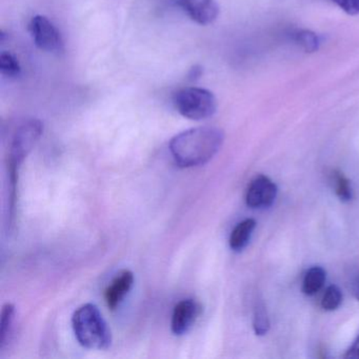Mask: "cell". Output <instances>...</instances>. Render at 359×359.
I'll return each instance as SVG.
<instances>
[{
	"mask_svg": "<svg viewBox=\"0 0 359 359\" xmlns=\"http://www.w3.org/2000/svg\"><path fill=\"white\" fill-rule=\"evenodd\" d=\"M224 140V133L219 128H193L174 136L169 149L180 167H201L217 154Z\"/></svg>",
	"mask_w": 359,
	"mask_h": 359,
	"instance_id": "6da1fadb",
	"label": "cell"
},
{
	"mask_svg": "<svg viewBox=\"0 0 359 359\" xmlns=\"http://www.w3.org/2000/svg\"><path fill=\"white\" fill-rule=\"evenodd\" d=\"M14 319H15V306L12 304H6L3 306L1 317H0V350H3L7 344L13 327Z\"/></svg>",
	"mask_w": 359,
	"mask_h": 359,
	"instance_id": "7c38bea8",
	"label": "cell"
},
{
	"mask_svg": "<svg viewBox=\"0 0 359 359\" xmlns=\"http://www.w3.org/2000/svg\"><path fill=\"white\" fill-rule=\"evenodd\" d=\"M350 15H358L359 0H330Z\"/></svg>",
	"mask_w": 359,
	"mask_h": 359,
	"instance_id": "ac0fdd59",
	"label": "cell"
},
{
	"mask_svg": "<svg viewBox=\"0 0 359 359\" xmlns=\"http://www.w3.org/2000/svg\"><path fill=\"white\" fill-rule=\"evenodd\" d=\"M0 72L10 79H18L22 75V67L13 54L10 52L0 54Z\"/></svg>",
	"mask_w": 359,
	"mask_h": 359,
	"instance_id": "4fadbf2b",
	"label": "cell"
},
{
	"mask_svg": "<svg viewBox=\"0 0 359 359\" xmlns=\"http://www.w3.org/2000/svg\"><path fill=\"white\" fill-rule=\"evenodd\" d=\"M173 104L182 116L191 121H205L217 110V100L211 91L203 88L180 89L173 96Z\"/></svg>",
	"mask_w": 359,
	"mask_h": 359,
	"instance_id": "277c9868",
	"label": "cell"
},
{
	"mask_svg": "<svg viewBox=\"0 0 359 359\" xmlns=\"http://www.w3.org/2000/svg\"><path fill=\"white\" fill-rule=\"evenodd\" d=\"M327 278V273L321 266H313L304 275L302 281V292L306 295L313 296L323 289Z\"/></svg>",
	"mask_w": 359,
	"mask_h": 359,
	"instance_id": "8fae6325",
	"label": "cell"
},
{
	"mask_svg": "<svg viewBox=\"0 0 359 359\" xmlns=\"http://www.w3.org/2000/svg\"><path fill=\"white\" fill-rule=\"evenodd\" d=\"M344 358L346 359H357L359 358V336L355 340L354 344L350 346Z\"/></svg>",
	"mask_w": 359,
	"mask_h": 359,
	"instance_id": "d6986e66",
	"label": "cell"
},
{
	"mask_svg": "<svg viewBox=\"0 0 359 359\" xmlns=\"http://www.w3.org/2000/svg\"><path fill=\"white\" fill-rule=\"evenodd\" d=\"M270 327V319H269L266 306L262 302H259V304H256L255 310H254V332H255L256 335L264 336L268 333Z\"/></svg>",
	"mask_w": 359,
	"mask_h": 359,
	"instance_id": "2e32d148",
	"label": "cell"
},
{
	"mask_svg": "<svg viewBox=\"0 0 359 359\" xmlns=\"http://www.w3.org/2000/svg\"><path fill=\"white\" fill-rule=\"evenodd\" d=\"M31 36L35 46L48 53L64 51V41L55 25L43 15H36L29 24Z\"/></svg>",
	"mask_w": 359,
	"mask_h": 359,
	"instance_id": "5b68a950",
	"label": "cell"
},
{
	"mask_svg": "<svg viewBox=\"0 0 359 359\" xmlns=\"http://www.w3.org/2000/svg\"><path fill=\"white\" fill-rule=\"evenodd\" d=\"M201 74H203V69H201V67L194 66L191 69L190 72H189L188 77L191 81H194L198 79L199 77L201 76Z\"/></svg>",
	"mask_w": 359,
	"mask_h": 359,
	"instance_id": "ffe728a7",
	"label": "cell"
},
{
	"mask_svg": "<svg viewBox=\"0 0 359 359\" xmlns=\"http://www.w3.org/2000/svg\"><path fill=\"white\" fill-rule=\"evenodd\" d=\"M172 3L201 26L213 24L219 16V6L216 0H172Z\"/></svg>",
	"mask_w": 359,
	"mask_h": 359,
	"instance_id": "8992f818",
	"label": "cell"
},
{
	"mask_svg": "<svg viewBox=\"0 0 359 359\" xmlns=\"http://www.w3.org/2000/svg\"><path fill=\"white\" fill-rule=\"evenodd\" d=\"M293 39L294 41L298 46H300L306 53H314L318 50L319 45H320V39H319L318 35L311 32V31H297L293 35Z\"/></svg>",
	"mask_w": 359,
	"mask_h": 359,
	"instance_id": "9a60e30c",
	"label": "cell"
},
{
	"mask_svg": "<svg viewBox=\"0 0 359 359\" xmlns=\"http://www.w3.org/2000/svg\"><path fill=\"white\" fill-rule=\"evenodd\" d=\"M278 189L276 184L264 175L252 180L245 193V203L252 209H266L274 203Z\"/></svg>",
	"mask_w": 359,
	"mask_h": 359,
	"instance_id": "52a82bcc",
	"label": "cell"
},
{
	"mask_svg": "<svg viewBox=\"0 0 359 359\" xmlns=\"http://www.w3.org/2000/svg\"><path fill=\"white\" fill-rule=\"evenodd\" d=\"M332 180H333L334 189H335V193L338 198L344 203L350 201L353 197L350 180L339 170H334L333 173H332Z\"/></svg>",
	"mask_w": 359,
	"mask_h": 359,
	"instance_id": "5bb4252c",
	"label": "cell"
},
{
	"mask_svg": "<svg viewBox=\"0 0 359 359\" xmlns=\"http://www.w3.org/2000/svg\"><path fill=\"white\" fill-rule=\"evenodd\" d=\"M352 292L354 297L359 302V276L357 277L354 283H353Z\"/></svg>",
	"mask_w": 359,
	"mask_h": 359,
	"instance_id": "44dd1931",
	"label": "cell"
},
{
	"mask_svg": "<svg viewBox=\"0 0 359 359\" xmlns=\"http://www.w3.org/2000/svg\"><path fill=\"white\" fill-rule=\"evenodd\" d=\"M133 285V272L130 270H123L117 273L104 292V299L109 309L116 310L125 300L126 296L130 293Z\"/></svg>",
	"mask_w": 359,
	"mask_h": 359,
	"instance_id": "9c48e42d",
	"label": "cell"
},
{
	"mask_svg": "<svg viewBox=\"0 0 359 359\" xmlns=\"http://www.w3.org/2000/svg\"><path fill=\"white\" fill-rule=\"evenodd\" d=\"M341 302V290L335 285L327 287L325 294H323V300H321V306H323V310L329 311V312L337 310Z\"/></svg>",
	"mask_w": 359,
	"mask_h": 359,
	"instance_id": "e0dca14e",
	"label": "cell"
},
{
	"mask_svg": "<svg viewBox=\"0 0 359 359\" xmlns=\"http://www.w3.org/2000/svg\"><path fill=\"white\" fill-rule=\"evenodd\" d=\"M72 327L75 337L83 348L107 350L112 344V334L100 309L93 304L79 306L73 313Z\"/></svg>",
	"mask_w": 359,
	"mask_h": 359,
	"instance_id": "7a4b0ae2",
	"label": "cell"
},
{
	"mask_svg": "<svg viewBox=\"0 0 359 359\" xmlns=\"http://www.w3.org/2000/svg\"><path fill=\"white\" fill-rule=\"evenodd\" d=\"M201 311V304L192 298H187L178 302L172 314V332L177 336L188 333L198 318Z\"/></svg>",
	"mask_w": 359,
	"mask_h": 359,
	"instance_id": "ba28073f",
	"label": "cell"
},
{
	"mask_svg": "<svg viewBox=\"0 0 359 359\" xmlns=\"http://www.w3.org/2000/svg\"><path fill=\"white\" fill-rule=\"evenodd\" d=\"M43 132V123L36 118L28 119L16 129L9 151V180L11 190H18L20 165L41 140Z\"/></svg>",
	"mask_w": 359,
	"mask_h": 359,
	"instance_id": "3957f363",
	"label": "cell"
},
{
	"mask_svg": "<svg viewBox=\"0 0 359 359\" xmlns=\"http://www.w3.org/2000/svg\"><path fill=\"white\" fill-rule=\"evenodd\" d=\"M256 228V222L252 218L243 220L237 224V226L233 229L232 233L229 239V245L231 249L234 252H241L245 249L251 241L252 234Z\"/></svg>",
	"mask_w": 359,
	"mask_h": 359,
	"instance_id": "30bf717a",
	"label": "cell"
}]
</instances>
